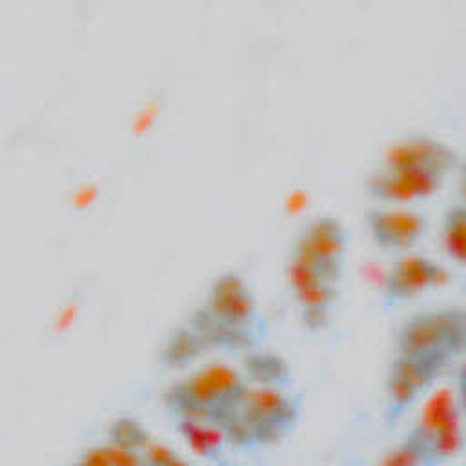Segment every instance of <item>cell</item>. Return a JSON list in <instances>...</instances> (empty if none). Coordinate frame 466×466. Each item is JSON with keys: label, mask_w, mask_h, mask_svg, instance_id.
<instances>
[{"label": "cell", "mask_w": 466, "mask_h": 466, "mask_svg": "<svg viewBox=\"0 0 466 466\" xmlns=\"http://www.w3.org/2000/svg\"><path fill=\"white\" fill-rule=\"evenodd\" d=\"M206 351H249L266 337V322L248 280L237 271L220 273L209 286L204 302L186 322Z\"/></svg>", "instance_id": "6da1fadb"}, {"label": "cell", "mask_w": 466, "mask_h": 466, "mask_svg": "<svg viewBox=\"0 0 466 466\" xmlns=\"http://www.w3.org/2000/svg\"><path fill=\"white\" fill-rule=\"evenodd\" d=\"M249 382L242 370L211 362L175 380L164 406L171 420H200L224 428L238 408Z\"/></svg>", "instance_id": "7a4b0ae2"}, {"label": "cell", "mask_w": 466, "mask_h": 466, "mask_svg": "<svg viewBox=\"0 0 466 466\" xmlns=\"http://www.w3.org/2000/svg\"><path fill=\"white\" fill-rule=\"evenodd\" d=\"M302 397L279 386H248L224 426L231 450L255 451L286 441L299 426Z\"/></svg>", "instance_id": "3957f363"}, {"label": "cell", "mask_w": 466, "mask_h": 466, "mask_svg": "<svg viewBox=\"0 0 466 466\" xmlns=\"http://www.w3.org/2000/svg\"><path fill=\"white\" fill-rule=\"evenodd\" d=\"M466 342V315L462 308L420 311L397 331L399 355L419 359L444 371L462 355Z\"/></svg>", "instance_id": "277c9868"}, {"label": "cell", "mask_w": 466, "mask_h": 466, "mask_svg": "<svg viewBox=\"0 0 466 466\" xmlns=\"http://www.w3.org/2000/svg\"><path fill=\"white\" fill-rule=\"evenodd\" d=\"M348 231L337 217L319 215L304 224L293 242L289 258L340 282L348 257Z\"/></svg>", "instance_id": "5b68a950"}, {"label": "cell", "mask_w": 466, "mask_h": 466, "mask_svg": "<svg viewBox=\"0 0 466 466\" xmlns=\"http://www.w3.org/2000/svg\"><path fill=\"white\" fill-rule=\"evenodd\" d=\"M286 279L299 306L302 326L311 333L324 331L329 326L340 282L317 273L295 258L288 260Z\"/></svg>", "instance_id": "8992f818"}, {"label": "cell", "mask_w": 466, "mask_h": 466, "mask_svg": "<svg viewBox=\"0 0 466 466\" xmlns=\"http://www.w3.org/2000/svg\"><path fill=\"white\" fill-rule=\"evenodd\" d=\"M450 269L435 258L417 253H404L384 275L382 306L388 309L413 300L430 289L442 288L450 282Z\"/></svg>", "instance_id": "52a82bcc"}, {"label": "cell", "mask_w": 466, "mask_h": 466, "mask_svg": "<svg viewBox=\"0 0 466 466\" xmlns=\"http://www.w3.org/2000/svg\"><path fill=\"white\" fill-rule=\"evenodd\" d=\"M442 373L444 370L435 364L397 353L386 375V424L395 426Z\"/></svg>", "instance_id": "ba28073f"}, {"label": "cell", "mask_w": 466, "mask_h": 466, "mask_svg": "<svg viewBox=\"0 0 466 466\" xmlns=\"http://www.w3.org/2000/svg\"><path fill=\"white\" fill-rule=\"evenodd\" d=\"M410 431L424 442L431 466L453 459L464 448L461 408L450 395L437 397Z\"/></svg>", "instance_id": "9c48e42d"}, {"label": "cell", "mask_w": 466, "mask_h": 466, "mask_svg": "<svg viewBox=\"0 0 466 466\" xmlns=\"http://www.w3.org/2000/svg\"><path fill=\"white\" fill-rule=\"evenodd\" d=\"M366 226L380 251L408 253L426 238L430 220L408 208H375L366 213Z\"/></svg>", "instance_id": "30bf717a"}, {"label": "cell", "mask_w": 466, "mask_h": 466, "mask_svg": "<svg viewBox=\"0 0 466 466\" xmlns=\"http://www.w3.org/2000/svg\"><path fill=\"white\" fill-rule=\"evenodd\" d=\"M446 177L428 169L382 166L368 178V195L386 204H413L437 195Z\"/></svg>", "instance_id": "8fae6325"}, {"label": "cell", "mask_w": 466, "mask_h": 466, "mask_svg": "<svg viewBox=\"0 0 466 466\" xmlns=\"http://www.w3.org/2000/svg\"><path fill=\"white\" fill-rule=\"evenodd\" d=\"M388 167L428 169L448 177L459 164V153L446 142L428 135H410L393 142L384 153Z\"/></svg>", "instance_id": "7c38bea8"}, {"label": "cell", "mask_w": 466, "mask_h": 466, "mask_svg": "<svg viewBox=\"0 0 466 466\" xmlns=\"http://www.w3.org/2000/svg\"><path fill=\"white\" fill-rule=\"evenodd\" d=\"M175 430L186 442V446L198 457L211 461V462H222L226 457V451L231 450L228 444V437L224 428L211 424V422H200V420H173Z\"/></svg>", "instance_id": "4fadbf2b"}, {"label": "cell", "mask_w": 466, "mask_h": 466, "mask_svg": "<svg viewBox=\"0 0 466 466\" xmlns=\"http://www.w3.org/2000/svg\"><path fill=\"white\" fill-rule=\"evenodd\" d=\"M242 373L248 382H255V386L289 388L291 384V370L286 359H282L279 353L264 351L258 348L246 351L242 360Z\"/></svg>", "instance_id": "5bb4252c"}, {"label": "cell", "mask_w": 466, "mask_h": 466, "mask_svg": "<svg viewBox=\"0 0 466 466\" xmlns=\"http://www.w3.org/2000/svg\"><path fill=\"white\" fill-rule=\"evenodd\" d=\"M106 442L122 451L129 464H146V453L153 439L140 420L133 417H118L107 428Z\"/></svg>", "instance_id": "9a60e30c"}, {"label": "cell", "mask_w": 466, "mask_h": 466, "mask_svg": "<svg viewBox=\"0 0 466 466\" xmlns=\"http://www.w3.org/2000/svg\"><path fill=\"white\" fill-rule=\"evenodd\" d=\"M206 353L208 351L195 331L187 324H180L166 340L160 359L166 368L180 370L193 364Z\"/></svg>", "instance_id": "2e32d148"}, {"label": "cell", "mask_w": 466, "mask_h": 466, "mask_svg": "<svg viewBox=\"0 0 466 466\" xmlns=\"http://www.w3.org/2000/svg\"><path fill=\"white\" fill-rule=\"evenodd\" d=\"M442 249L446 257L459 268L466 258V209L462 204H453L442 220Z\"/></svg>", "instance_id": "e0dca14e"}, {"label": "cell", "mask_w": 466, "mask_h": 466, "mask_svg": "<svg viewBox=\"0 0 466 466\" xmlns=\"http://www.w3.org/2000/svg\"><path fill=\"white\" fill-rule=\"evenodd\" d=\"M384 466H431L424 442L408 430L406 437L390 448L379 461Z\"/></svg>", "instance_id": "ac0fdd59"}]
</instances>
